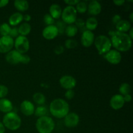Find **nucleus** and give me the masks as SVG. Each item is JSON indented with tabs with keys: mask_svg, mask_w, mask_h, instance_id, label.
I'll list each match as a JSON object with an SVG mask.
<instances>
[{
	"mask_svg": "<svg viewBox=\"0 0 133 133\" xmlns=\"http://www.w3.org/2000/svg\"><path fill=\"white\" fill-rule=\"evenodd\" d=\"M110 41L112 46L114 47L118 51L126 52L132 47V40L128 34L120 32L118 31H112L110 32Z\"/></svg>",
	"mask_w": 133,
	"mask_h": 133,
	"instance_id": "f257e3e1",
	"label": "nucleus"
},
{
	"mask_svg": "<svg viewBox=\"0 0 133 133\" xmlns=\"http://www.w3.org/2000/svg\"><path fill=\"white\" fill-rule=\"evenodd\" d=\"M70 107L63 99L53 100L49 105V111L52 116L57 118H64L69 113Z\"/></svg>",
	"mask_w": 133,
	"mask_h": 133,
	"instance_id": "f03ea898",
	"label": "nucleus"
},
{
	"mask_svg": "<svg viewBox=\"0 0 133 133\" xmlns=\"http://www.w3.org/2000/svg\"><path fill=\"white\" fill-rule=\"evenodd\" d=\"M3 124L5 127L10 131H16L20 127L22 124L21 118L14 112L6 113L3 118Z\"/></svg>",
	"mask_w": 133,
	"mask_h": 133,
	"instance_id": "7ed1b4c3",
	"label": "nucleus"
},
{
	"mask_svg": "<svg viewBox=\"0 0 133 133\" xmlns=\"http://www.w3.org/2000/svg\"><path fill=\"white\" fill-rule=\"evenodd\" d=\"M55 127L54 120L48 116L39 118L36 122V128L39 133H51Z\"/></svg>",
	"mask_w": 133,
	"mask_h": 133,
	"instance_id": "20e7f679",
	"label": "nucleus"
},
{
	"mask_svg": "<svg viewBox=\"0 0 133 133\" xmlns=\"http://www.w3.org/2000/svg\"><path fill=\"white\" fill-rule=\"evenodd\" d=\"M5 59L8 63L14 65L19 63L27 64L31 61L29 56L25 54H22L15 49L11 50L6 53Z\"/></svg>",
	"mask_w": 133,
	"mask_h": 133,
	"instance_id": "39448f33",
	"label": "nucleus"
},
{
	"mask_svg": "<svg viewBox=\"0 0 133 133\" xmlns=\"http://www.w3.org/2000/svg\"><path fill=\"white\" fill-rule=\"evenodd\" d=\"M94 44L99 53L106 54L111 49L112 44L110 39L105 35H99L94 40Z\"/></svg>",
	"mask_w": 133,
	"mask_h": 133,
	"instance_id": "423d86ee",
	"label": "nucleus"
},
{
	"mask_svg": "<svg viewBox=\"0 0 133 133\" xmlns=\"http://www.w3.org/2000/svg\"><path fill=\"white\" fill-rule=\"evenodd\" d=\"M77 14V12L74 6H67L62 10L61 17L64 23L70 25L76 22Z\"/></svg>",
	"mask_w": 133,
	"mask_h": 133,
	"instance_id": "0eeeda50",
	"label": "nucleus"
},
{
	"mask_svg": "<svg viewBox=\"0 0 133 133\" xmlns=\"http://www.w3.org/2000/svg\"><path fill=\"white\" fill-rule=\"evenodd\" d=\"M14 46L15 47V50L22 54H25L29 49V41L26 36L19 35L14 40Z\"/></svg>",
	"mask_w": 133,
	"mask_h": 133,
	"instance_id": "6e6552de",
	"label": "nucleus"
},
{
	"mask_svg": "<svg viewBox=\"0 0 133 133\" xmlns=\"http://www.w3.org/2000/svg\"><path fill=\"white\" fill-rule=\"evenodd\" d=\"M14 39L9 36H1L0 38V53H7L14 47Z\"/></svg>",
	"mask_w": 133,
	"mask_h": 133,
	"instance_id": "1a4fd4ad",
	"label": "nucleus"
},
{
	"mask_svg": "<svg viewBox=\"0 0 133 133\" xmlns=\"http://www.w3.org/2000/svg\"><path fill=\"white\" fill-rule=\"evenodd\" d=\"M59 83L61 87L66 90H73L77 84V81L71 75H64L60 79Z\"/></svg>",
	"mask_w": 133,
	"mask_h": 133,
	"instance_id": "9d476101",
	"label": "nucleus"
},
{
	"mask_svg": "<svg viewBox=\"0 0 133 133\" xmlns=\"http://www.w3.org/2000/svg\"><path fill=\"white\" fill-rule=\"evenodd\" d=\"M64 118V125L68 128L76 127L79 123V116L75 112H69Z\"/></svg>",
	"mask_w": 133,
	"mask_h": 133,
	"instance_id": "9b49d317",
	"label": "nucleus"
},
{
	"mask_svg": "<svg viewBox=\"0 0 133 133\" xmlns=\"http://www.w3.org/2000/svg\"><path fill=\"white\" fill-rule=\"evenodd\" d=\"M107 61L112 64H118L122 61V55L116 49H110L105 54Z\"/></svg>",
	"mask_w": 133,
	"mask_h": 133,
	"instance_id": "f8f14e48",
	"label": "nucleus"
},
{
	"mask_svg": "<svg viewBox=\"0 0 133 133\" xmlns=\"http://www.w3.org/2000/svg\"><path fill=\"white\" fill-rule=\"evenodd\" d=\"M94 34L92 32V31L88 30H85L83 31L81 38L82 45L85 48H90L94 42Z\"/></svg>",
	"mask_w": 133,
	"mask_h": 133,
	"instance_id": "ddd939ff",
	"label": "nucleus"
},
{
	"mask_svg": "<svg viewBox=\"0 0 133 133\" xmlns=\"http://www.w3.org/2000/svg\"><path fill=\"white\" fill-rule=\"evenodd\" d=\"M58 35V29L55 25H48L43 29L42 36L47 40H53Z\"/></svg>",
	"mask_w": 133,
	"mask_h": 133,
	"instance_id": "4468645a",
	"label": "nucleus"
},
{
	"mask_svg": "<svg viewBox=\"0 0 133 133\" xmlns=\"http://www.w3.org/2000/svg\"><path fill=\"white\" fill-rule=\"evenodd\" d=\"M125 101L123 96L120 94H116L111 97L110 100V105L114 110H118L124 106Z\"/></svg>",
	"mask_w": 133,
	"mask_h": 133,
	"instance_id": "2eb2a0df",
	"label": "nucleus"
},
{
	"mask_svg": "<svg viewBox=\"0 0 133 133\" xmlns=\"http://www.w3.org/2000/svg\"><path fill=\"white\" fill-rule=\"evenodd\" d=\"M20 110L23 114L27 116H32L35 113V106L31 101L25 100L20 105Z\"/></svg>",
	"mask_w": 133,
	"mask_h": 133,
	"instance_id": "dca6fc26",
	"label": "nucleus"
},
{
	"mask_svg": "<svg viewBox=\"0 0 133 133\" xmlns=\"http://www.w3.org/2000/svg\"><path fill=\"white\" fill-rule=\"evenodd\" d=\"M87 6V10L91 15H98L101 12V5L99 1H91Z\"/></svg>",
	"mask_w": 133,
	"mask_h": 133,
	"instance_id": "f3484780",
	"label": "nucleus"
},
{
	"mask_svg": "<svg viewBox=\"0 0 133 133\" xmlns=\"http://www.w3.org/2000/svg\"><path fill=\"white\" fill-rule=\"evenodd\" d=\"M12 109L13 105L10 100L5 98L0 99V111L6 114L12 112Z\"/></svg>",
	"mask_w": 133,
	"mask_h": 133,
	"instance_id": "a211bd4d",
	"label": "nucleus"
},
{
	"mask_svg": "<svg viewBox=\"0 0 133 133\" xmlns=\"http://www.w3.org/2000/svg\"><path fill=\"white\" fill-rule=\"evenodd\" d=\"M62 12V8L58 4L53 3L49 7V14L54 19L61 18Z\"/></svg>",
	"mask_w": 133,
	"mask_h": 133,
	"instance_id": "6ab92c4d",
	"label": "nucleus"
},
{
	"mask_svg": "<svg viewBox=\"0 0 133 133\" xmlns=\"http://www.w3.org/2000/svg\"><path fill=\"white\" fill-rule=\"evenodd\" d=\"M116 28L118 32L126 33V32L131 29V24L129 21L125 20V19H122L116 25Z\"/></svg>",
	"mask_w": 133,
	"mask_h": 133,
	"instance_id": "aec40b11",
	"label": "nucleus"
},
{
	"mask_svg": "<svg viewBox=\"0 0 133 133\" xmlns=\"http://www.w3.org/2000/svg\"><path fill=\"white\" fill-rule=\"evenodd\" d=\"M23 19V16L19 12H15L12 14L9 19V25L16 26Z\"/></svg>",
	"mask_w": 133,
	"mask_h": 133,
	"instance_id": "412c9836",
	"label": "nucleus"
},
{
	"mask_svg": "<svg viewBox=\"0 0 133 133\" xmlns=\"http://www.w3.org/2000/svg\"><path fill=\"white\" fill-rule=\"evenodd\" d=\"M14 5L16 9L20 12L26 11L29 7V4L26 0H16Z\"/></svg>",
	"mask_w": 133,
	"mask_h": 133,
	"instance_id": "4be33fe9",
	"label": "nucleus"
},
{
	"mask_svg": "<svg viewBox=\"0 0 133 133\" xmlns=\"http://www.w3.org/2000/svg\"><path fill=\"white\" fill-rule=\"evenodd\" d=\"M97 25H98V22L94 17H90L85 22V26L88 31H92L95 30L97 28Z\"/></svg>",
	"mask_w": 133,
	"mask_h": 133,
	"instance_id": "5701e85b",
	"label": "nucleus"
},
{
	"mask_svg": "<svg viewBox=\"0 0 133 133\" xmlns=\"http://www.w3.org/2000/svg\"><path fill=\"white\" fill-rule=\"evenodd\" d=\"M18 29V32L20 35V36H25L31 32V26L29 23H28L27 22H25V23H22Z\"/></svg>",
	"mask_w": 133,
	"mask_h": 133,
	"instance_id": "b1692460",
	"label": "nucleus"
},
{
	"mask_svg": "<svg viewBox=\"0 0 133 133\" xmlns=\"http://www.w3.org/2000/svg\"><path fill=\"white\" fill-rule=\"evenodd\" d=\"M65 34L68 37H74L77 35L78 32V28L75 25L70 24L68 25L66 27H65L64 30Z\"/></svg>",
	"mask_w": 133,
	"mask_h": 133,
	"instance_id": "393cba45",
	"label": "nucleus"
},
{
	"mask_svg": "<svg viewBox=\"0 0 133 133\" xmlns=\"http://www.w3.org/2000/svg\"><path fill=\"white\" fill-rule=\"evenodd\" d=\"M33 101L36 103L37 105L42 106L45 102V97L43 94L40 92H36L32 96Z\"/></svg>",
	"mask_w": 133,
	"mask_h": 133,
	"instance_id": "a878e982",
	"label": "nucleus"
},
{
	"mask_svg": "<svg viewBox=\"0 0 133 133\" xmlns=\"http://www.w3.org/2000/svg\"><path fill=\"white\" fill-rule=\"evenodd\" d=\"M119 93L121 94L120 95L124 96H125V95L129 94L130 92H131V86H130V84H129L128 83H122L120 85V87H119Z\"/></svg>",
	"mask_w": 133,
	"mask_h": 133,
	"instance_id": "bb28decb",
	"label": "nucleus"
},
{
	"mask_svg": "<svg viewBox=\"0 0 133 133\" xmlns=\"http://www.w3.org/2000/svg\"><path fill=\"white\" fill-rule=\"evenodd\" d=\"M11 27L8 23H4L0 25V35L2 36H9L10 31H11Z\"/></svg>",
	"mask_w": 133,
	"mask_h": 133,
	"instance_id": "cd10ccee",
	"label": "nucleus"
},
{
	"mask_svg": "<svg viewBox=\"0 0 133 133\" xmlns=\"http://www.w3.org/2000/svg\"><path fill=\"white\" fill-rule=\"evenodd\" d=\"M35 114L36 116L41 118V117H44L47 116L48 114V109L45 107L44 106H40L38 107L35 110Z\"/></svg>",
	"mask_w": 133,
	"mask_h": 133,
	"instance_id": "c85d7f7f",
	"label": "nucleus"
},
{
	"mask_svg": "<svg viewBox=\"0 0 133 133\" xmlns=\"http://www.w3.org/2000/svg\"><path fill=\"white\" fill-rule=\"evenodd\" d=\"M87 4L84 1H79L76 5V9L77 12L79 13H84L87 10Z\"/></svg>",
	"mask_w": 133,
	"mask_h": 133,
	"instance_id": "c756f323",
	"label": "nucleus"
},
{
	"mask_svg": "<svg viewBox=\"0 0 133 133\" xmlns=\"http://www.w3.org/2000/svg\"><path fill=\"white\" fill-rule=\"evenodd\" d=\"M77 45V42L76 40L73 39H68L65 42V47L68 49H74Z\"/></svg>",
	"mask_w": 133,
	"mask_h": 133,
	"instance_id": "7c9ffc66",
	"label": "nucleus"
},
{
	"mask_svg": "<svg viewBox=\"0 0 133 133\" xmlns=\"http://www.w3.org/2000/svg\"><path fill=\"white\" fill-rule=\"evenodd\" d=\"M44 22L45 24L48 25H53L55 22V19L52 18L51 16L49 14H46L44 16Z\"/></svg>",
	"mask_w": 133,
	"mask_h": 133,
	"instance_id": "2f4dec72",
	"label": "nucleus"
},
{
	"mask_svg": "<svg viewBox=\"0 0 133 133\" xmlns=\"http://www.w3.org/2000/svg\"><path fill=\"white\" fill-rule=\"evenodd\" d=\"M9 93V89L5 85L0 84V99H3L7 96Z\"/></svg>",
	"mask_w": 133,
	"mask_h": 133,
	"instance_id": "473e14b6",
	"label": "nucleus"
},
{
	"mask_svg": "<svg viewBox=\"0 0 133 133\" xmlns=\"http://www.w3.org/2000/svg\"><path fill=\"white\" fill-rule=\"evenodd\" d=\"M64 96L67 99H72L75 96V92L73 90H68L65 93Z\"/></svg>",
	"mask_w": 133,
	"mask_h": 133,
	"instance_id": "72a5a7b5",
	"label": "nucleus"
},
{
	"mask_svg": "<svg viewBox=\"0 0 133 133\" xmlns=\"http://www.w3.org/2000/svg\"><path fill=\"white\" fill-rule=\"evenodd\" d=\"M19 35V32H18V29L16 27H14V28L11 29V31H10V34H9V36H10L11 38H16Z\"/></svg>",
	"mask_w": 133,
	"mask_h": 133,
	"instance_id": "f704fd0d",
	"label": "nucleus"
},
{
	"mask_svg": "<svg viewBox=\"0 0 133 133\" xmlns=\"http://www.w3.org/2000/svg\"><path fill=\"white\" fill-rule=\"evenodd\" d=\"M64 50V48L62 45H58L55 49V53L57 55H61L63 53Z\"/></svg>",
	"mask_w": 133,
	"mask_h": 133,
	"instance_id": "c9c22d12",
	"label": "nucleus"
},
{
	"mask_svg": "<svg viewBox=\"0 0 133 133\" xmlns=\"http://www.w3.org/2000/svg\"><path fill=\"white\" fill-rule=\"evenodd\" d=\"M80 1L79 0H64V3L68 6H74V5H76Z\"/></svg>",
	"mask_w": 133,
	"mask_h": 133,
	"instance_id": "e433bc0d",
	"label": "nucleus"
},
{
	"mask_svg": "<svg viewBox=\"0 0 133 133\" xmlns=\"http://www.w3.org/2000/svg\"><path fill=\"white\" fill-rule=\"evenodd\" d=\"M121 20H122V18H121V16L119 14H116V15H114V16L112 17V19L113 23L115 25H116L117 23Z\"/></svg>",
	"mask_w": 133,
	"mask_h": 133,
	"instance_id": "4c0bfd02",
	"label": "nucleus"
},
{
	"mask_svg": "<svg viewBox=\"0 0 133 133\" xmlns=\"http://www.w3.org/2000/svg\"><path fill=\"white\" fill-rule=\"evenodd\" d=\"M75 22H76V27H77V28L78 27H79V28L83 27V26H84V25H85V23H84V21L81 19H77Z\"/></svg>",
	"mask_w": 133,
	"mask_h": 133,
	"instance_id": "58836bf2",
	"label": "nucleus"
},
{
	"mask_svg": "<svg viewBox=\"0 0 133 133\" xmlns=\"http://www.w3.org/2000/svg\"><path fill=\"white\" fill-rule=\"evenodd\" d=\"M113 2L117 6H122V5H123L125 3V1L124 0H114Z\"/></svg>",
	"mask_w": 133,
	"mask_h": 133,
	"instance_id": "ea45409f",
	"label": "nucleus"
},
{
	"mask_svg": "<svg viewBox=\"0 0 133 133\" xmlns=\"http://www.w3.org/2000/svg\"><path fill=\"white\" fill-rule=\"evenodd\" d=\"M9 1L8 0H0V8H2L7 5Z\"/></svg>",
	"mask_w": 133,
	"mask_h": 133,
	"instance_id": "a19ab883",
	"label": "nucleus"
},
{
	"mask_svg": "<svg viewBox=\"0 0 133 133\" xmlns=\"http://www.w3.org/2000/svg\"><path fill=\"white\" fill-rule=\"evenodd\" d=\"M123 99H124L125 102H130L132 99V97L130 94L125 95V96H123Z\"/></svg>",
	"mask_w": 133,
	"mask_h": 133,
	"instance_id": "79ce46f5",
	"label": "nucleus"
},
{
	"mask_svg": "<svg viewBox=\"0 0 133 133\" xmlns=\"http://www.w3.org/2000/svg\"><path fill=\"white\" fill-rule=\"evenodd\" d=\"M5 127L3 125L2 122H0V133H5Z\"/></svg>",
	"mask_w": 133,
	"mask_h": 133,
	"instance_id": "37998d69",
	"label": "nucleus"
},
{
	"mask_svg": "<svg viewBox=\"0 0 133 133\" xmlns=\"http://www.w3.org/2000/svg\"><path fill=\"white\" fill-rule=\"evenodd\" d=\"M23 19H24V20L26 21V22H29L31 19V16L29 14H25V15L23 16Z\"/></svg>",
	"mask_w": 133,
	"mask_h": 133,
	"instance_id": "c03bdc74",
	"label": "nucleus"
},
{
	"mask_svg": "<svg viewBox=\"0 0 133 133\" xmlns=\"http://www.w3.org/2000/svg\"><path fill=\"white\" fill-rule=\"evenodd\" d=\"M132 32H133V28L132 27H131V29L129 30V34L128 35L129 36V37L132 39V40L133 39V33Z\"/></svg>",
	"mask_w": 133,
	"mask_h": 133,
	"instance_id": "a18cd8bd",
	"label": "nucleus"
},
{
	"mask_svg": "<svg viewBox=\"0 0 133 133\" xmlns=\"http://www.w3.org/2000/svg\"><path fill=\"white\" fill-rule=\"evenodd\" d=\"M129 18H130V20H131V22H133V12H131V14H130Z\"/></svg>",
	"mask_w": 133,
	"mask_h": 133,
	"instance_id": "49530a36",
	"label": "nucleus"
}]
</instances>
